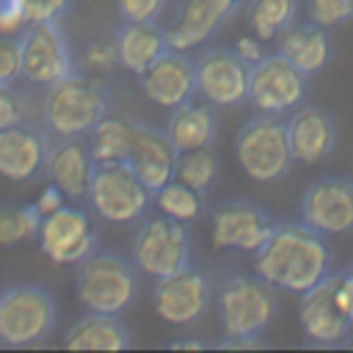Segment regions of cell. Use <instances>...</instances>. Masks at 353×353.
<instances>
[{
  "label": "cell",
  "instance_id": "obj_5",
  "mask_svg": "<svg viewBox=\"0 0 353 353\" xmlns=\"http://www.w3.org/2000/svg\"><path fill=\"white\" fill-rule=\"evenodd\" d=\"M94 215L110 223H135L143 218L152 190L127 160H97L85 193Z\"/></svg>",
  "mask_w": 353,
  "mask_h": 353
},
{
  "label": "cell",
  "instance_id": "obj_18",
  "mask_svg": "<svg viewBox=\"0 0 353 353\" xmlns=\"http://www.w3.org/2000/svg\"><path fill=\"white\" fill-rule=\"evenodd\" d=\"M245 0H182L174 22L165 28L174 50H190L215 36V30L243 6Z\"/></svg>",
  "mask_w": 353,
  "mask_h": 353
},
{
  "label": "cell",
  "instance_id": "obj_43",
  "mask_svg": "<svg viewBox=\"0 0 353 353\" xmlns=\"http://www.w3.org/2000/svg\"><path fill=\"white\" fill-rule=\"evenodd\" d=\"M342 345H345V347H353V328H350V334L342 339Z\"/></svg>",
  "mask_w": 353,
  "mask_h": 353
},
{
  "label": "cell",
  "instance_id": "obj_38",
  "mask_svg": "<svg viewBox=\"0 0 353 353\" xmlns=\"http://www.w3.org/2000/svg\"><path fill=\"white\" fill-rule=\"evenodd\" d=\"M28 25L22 3L19 0H0V33L3 36H17Z\"/></svg>",
  "mask_w": 353,
  "mask_h": 353
},
{
  "label": "cell",
  "instance_id": "obj_1",
  "mask_svg": "<svg viewBox=\"0 0 353 353\" xmlns=\"http://www.w3.org/2000/svg\"><path fill=\"white\" fill-rule=\"evenodd\" d=\"M334 254L325 234L303 221H276L268 240L254 251V270L276 290L306 292L331 273Z\"/></svg>",
  "mask_w": 353,
  "mask_h": 353
},
{
  "label": "cell",
  "instance_id": "obj_44",
  "mask_svg": "<svg viewBox=\"0 0 353 353\" xmlns=\"http://www.w3.org/2000/svg\"><path fill=\"white\" fill-rule=\"evenodd\" d=\"M347 273H353V265H350V268H347Z\"/></svg>",
  "mask_w": 353,
  "mask_h": 353
},
{
  "label": "cell",
  "instance_id": "obj_13",
  "mask_svg": "<svg viewBox=\"0 0 353 353\" xmlns=\"http://www.w3.org/2000/svg\"><path fill=\"white\" fill-rule=\"evenodd\" d=\"M251 63H245L234 47H212L196 61V94L215 108H232L248 99Z\"/></svg>",
  "mask_w": 353,
  "mask_h": 353
},
{
  "label": "cell",
  "instance_id": "obj_9",
  "mask_svg": "<svg viewBox=\"0 0 353 353\" xmlns=\"http://www.w3.org/2000/svg\"><path fill=\"white\" fill-rule=\"evenodd\" d=\"M39 248L55 265H77L97 251L99 234L94 218L80 204H63L41 218Z\"/></svg>",
  "mask_w": 353,
  "mask_h": 353
},
{
  "label": "cell",
  "instance_id": "obj_24",
  "mask_svg": "<svg viewBox=\"0 0 353 353\" xmlns=\"http://www.w3.org/2000/svg\"><path fill=\"white\" fill-rule=\"evenodd\" d=\"M218 132V116L215 105L210 102H185L171 108L165 119V135L176 146V152L185 149H199V146H212Z\"/></svg>",
  "mask_w": 353,
  "mask_h": 353
},
{
  "label": "cell",
  "instance_id": "obj_16",
  "mask_svg": "<svg viewBox=\"0 0 353 353\" xmlns=\"http://www.w3.org/2000/svg\"><path fill=\"white\" fill-rule=\"evenodd\" d=\"M138 80L152 105L171 110L196 97V61H190L185 50L168 47L138 74Z\"/></svg>",
  "mask_w": 353,
  "mask_h": 353
},
{
  "label": "cell",
  "instance_id": "obj_3",
  "mask_svg": "<svg viewBox=\"0 0 353 353\" xmlns=\"http://www.w3.org/2000/svg\"><path fill=\"white\" fill-rule=\"evenodd\" d=\"M141 279L132 259H124L113 251H94L77 262L74 292L83 309L121 314L138 298Z\"/></svg>",
  "mask_w": 353,
  "mask_h": 353
},
{
  "label": "cell",
  "instance_id": "obj_34",
  "mask_svg": "<svg viewBox=\"0 0 353 353\" xmlns=\"http://www.w3.org/2000/svg\"><path fill=\"white\" fill-rule=\"evenodd\" d=\"M83 63H85V69L94 72V74H105V72H110L113 66H119V52H116L113 39H110V41H91V44L83 50Z\"/></svg>",
  "mask_w": 353,
  "mask_h": 353
},
{
  "label": "cell",
  "instance_id": "obj_14",
  "mask_svg": "<svg viewBox=\"0 0 353 353\" xmlns=\"http://www.w3.org/2000/svg\"><path fill=\"white\" fill-rule=\"evenodd\" d=\"M301 221L323 234L353 232V176L325 174L301 196Z\"/></svg>",
  "mask_w": 353,
  "mask_h": 353
},
{
  "label": "cell",
  "instance_id": "obj_35",
  "mask_svg": "<svg viewBox=\"0 0 353 353\" xmlns=\"http://www.w3.org/2000/svg\"><path fill=\"white\" fill-rule=\"evenodd\" d=\"M17 77H22L19 39L0 33V83H14Z\"/></svg>",
  "mask_w": 353,
  "mask_h": 353
},
{
  "label": "cell",
  "instance_id": "obj_12",
  "mask_svg": "<svg viewBox=\"0 0 353 353\" xmlns=\"http://www.w3.org/2000/svg\"><path fill=\"white\" fill-rule=\"evenodd\" d=\"M212 301V281L204 270L188 265L176 273L154 279L152 303L154 312L171 325H190L196 323Z\"/></svg>",
  "mask_w": 353,
  "mask_h": 353
},
{
  "label": "cell",
  "instance_id": "obj_39",
  "mask_svg": "<svg viewBox=\"0 0 353 353\" xmlns=\"http://www.w3.org/2000/svg\"><path fill=\"white\" fill-rule=\"evenodd\" d=\"M66 201H69V199H66V193H63L58 185H52V182H50L47 188H41V193H39V199H36L33 204H36V210H39V212H41V218H44V215L55 212L58 207H63Z\"/></svg>",
  "mask_w": 353,
  "mask_h": 353
},
{
  "label": "cell",
  "instance_id": "obj_36",
  "mask_svg": "<svg viewBox=\"0 0 353 353\" xmlns=\"http://www.w3.org/2000/svg\"><path fill=\"white\" fill-rule=\"evenodd\" d=\"M121 19L127 22H157L165 0H116Z\"/></svg>",
  "mask_w": 353,
  "mask_h": 353
},
{
  "label": "cell",
  "instance_id": "obj_25",
  "mask_svg": "<svg viewBox=\"0 0 353 353\" xmlns=\"http://www.w3.org/2000/svg\"><path fill=\"white\" fill-rule=\"evenodd\" d=\"M130 345L132 336L127 323L121 314L110 312H88L63 336V347L69 350H124Z\"/></svg>",
  "mask_w": 353,
  "mask_h": 353
},
{
  "label": "cell",
  "instance_id": "obj_41",
  "mask_svg": "<svg viewBox=\"0 0 353 353\" xmlns=\"http://www.w3.org/2000/svg\"><path fill=\"white\" fill-rule=\"evenodd\" d=\"M265 41L259 39V36H240L237 41H234V52L245 61V63H256V61H262L265 58V47H262Z\"/></svg>",
  "mask_w": 353,
  "mask_h": 353
},
{
  "label": "cell",
  "instance_id": "obj_21",
  "mask_svg": "<svg viewBox=\"0 0 353 353\" xmlns=\"http://www.w3.org/2000/svg\"><path fill=\"white\" fill-rule=\"evenodd\" d=\"M94 154L88 146V138H58L50 143L47 160H44V174L52 185H58L69 201H83L88 193L91 171H94Z\"/></svg>",
  "mask_w": 353,
  "mask_h": 353
},
{
  "label": "cell",
  "instance_id": "obj_40",
  "mask_svg": "<svg viewBox=\"0 0 353 353\" xmlns=\"http://www.w3.org/2000/svg\"><path fill=\"white\" fill-rule=\"evenodd\" d=\"M336 306L353 323V273H339L336 279Z\"/></svg>",
  "mask_w": 353,
  "mask_h": 353
},
{
  "label": "cell",
  "instance_id": "obj_6",
  "mask_svg": "<svg viewBox=\"0 0 353 353\" xmlns=\"http://www.w3.org/2000/svg\"><path fill=\"white\" fill-rule=\"evenodd\" d=\"M55 298L39 284H11L0 292V345L30 347L39 345L55 325Z\"/></svg>",
  "mask_w": 353,
  "mask_h": 353
},
{
  "label": "cell",
  "instance_id": "obj_22",
  "mask_svg": "<svg viewBox=\"0 0 353 353\" xmlns=\"http://www.w3.org/2000/svg\"><path fill=\"white\" fill-rule=\"evenodd\" d=\"M176 146L168 141L165 130H154L152 124H138L132 149L127 154V163L132 165V171L141 176V182L154 193L157 188H163L168 179H174V168H176Z\"/></svg>",
  "mask_w": 353,
  "mask_h": 353
},
{
  "label": "cell",
  "instance_id": "obj_10",
  "mask_svg": "<svg viewBox=\"0 0 353 353\" xmlns=\"http://www.w3.org/2000/svg\"><path fill=\"white\" fill-rule=\"evenodd\" d=\"M17 39L22 52V80L30 85L44 88L74 72L72 50L58 22H28Z\"/></svg>",
  "mask_w": 353,
  "mask_h": 353
},
{
  "label": "cell",
  "instance_id": "obj_8",
  "mask_svg": "<svg viewBox=\"0 0 353 353\" xmlns=\"http://www.w3.org/2000/svg\"><path fill=\"white\" fill-rule=\"evenodd\" d=\"M132 262L141 273L163 279L190 265V229L185 221L157 215L141 221L132 234Z\"/></svg>",
  "mask_w": 353,
  "mask_h": 353
},
{
  "label": "cell",
  "instance_id": "obj_37",
  "mask_svg": "<svg viewBox=\"0 0 353 353\" xmlns=\"http://www.w3.org/2000/svg\"><path fill=\"white\" fill-rule=\"evenodd\" d=\"M28 22H58L72 0H19Z\"/></svg>",
  "mask_w": 353,
  "mask_h": 353
},
{
  "label": "cell",
  "instance_id": "obj_7",
  "mask_svg": "<svg viewBox=\"0 0 353 353\" xmlns=\"http://www.w3.org/2000/svg\"><path fill=\"white\" fill-rule=\"evenodd\" d=\"M223 334H262L279 312V292L262 276H229L215 298Z\"/></svg>",
  "mask_w": 353,
  "mask_h": 353
},
{
  "label": "cell",
  "instance_id": "obj_31",
  "mask_svg": "<svg viewBox=\"0 0 353 353\" xmlns=\"http://www.w3.org/2000/svg\"><path fill=\"white\" fill-rule=\"evenodd\" d=\"M41 212L36 204H3L0 207V245H19L39 234Z\"/></svg>",
  "mask_w": 353,
  "mask_h": 353
},
{
  "label": "cell",
  "instance_id": "obj_32",
  "mask_svg": "<svg viewBox=\"0 0 353 353\" xmlns=\"http://www.w3.org/2000/svg\"><path fill=\"white\" fill-rule=\"evenodd\" d=\"M353 19V0H309V22L334 28Z\"/></svg>",
  "mask_w": 353,
  "mask_h": 353
},
{
  "label": "cell",
  "instance_id": "obj_23",
  "mask_svg": "<svg viewBox=\"0 0 353 353\" xmlns=\"http://www.w3.org/2000/svg\"><path fill=\"white\" fill-rule=\"evenodd\" d=\"M113 44L119 52V66L132 74H141L157 55H163L171 44L165 28L157 22H121L113 33Z\"/></svg>",
  "mask_w": 353,
  "mask_h": 353
},
{
  "label": "cell",
  "instance_id": "obj_33",
  "mask_svg": "<svg viewBox=\"0 0 353 353\" xmlns=\"http://www.w3.org/2000/svg\"><path fill=\"white\" fill-rule=\"evenodd\" d=\"M25 113H28V102L14 88V83H0V130L25 121Z\"/></svg>",
  "mask_w": 353,
  "mask_h": 353
},
{
  "label": "cell",
  "instance_id": "obj_30",
  "mask_svg": "<svg viewBox=\"0 0 353 353\" xmlns=\"http://www.w3.org/2000/svg\"><path fill=\"white\" fill-rule=\"evenodd\" d=\"M174 176L201 193H207L218 176V154L212 146H199V149H185L176 154V168Z\"/></svg>",
  "mask_w": 353,
  "mask_h": 353
},
{
  "label": "cell",
  "instance_id": "obj_42",
  "mask_svg": "<svg viewBox=\"0 0 353 353\" xmlns=\"http://www.w3.org/2000/svg\"><path fill=\"white\" fill-rule=\"evenodd\" d=\"M171 347H176V350H182V347L199 350V347H204V342H201V339H176V342H171Z\"/></svg>",
  "mask_w": 353,
  "mask_h": 353
},
{
  "label": "cell",
  "instance_id": "obj_27",
  "mask_svg": "<svg viewBox=\"0 0 353 353\" xmlns=\"http://www.w3.org/2000/svg\"><path fill=\"white\" fill-rule=\"evenodd\" d=\"M138 124L141 121L127 116V113L108 110L94 124V130L85 135L94 160H127L132 141H135V132H138Z\"/></svg>",
  "mask_w": 353,
  "mask_h": 353
},
{
  "label": "cell",
  "instance_id": "obj_17",
  "mask_svg": "<svg viewBox=\"0 0 353 353\" xmlns=\"http://www.w3.org/2000/svg\"><path fill=\"white\" fill-rule=\"evenodd\" d=\"M336 279L339 273H328L312 290L301 292L298 320L303 334L317 345H342V339L353 328V323L336 306Z\"/></svg>",
  "mask_w": 353,
  "mask_h": 353
},
{
  "label": "cell",
  "instance_id": "obj_28",
  "mask_svg": "<svg viewBox=\"0 0 353 353\" xmlns=\"http://www.w3.org/2000/svg\"><path fill=\"white\" fill-rule=\"evenodd\" d=\"M298 0H245V22L262 41L276 39L295 22Z\"/></svg>",
  "mask_w": 353,
  "mask_h": 353
},
{
  "label": "cell",
  "instance_id": "obj_20",
  "mask_svg": "<svg viewBox=\"0 0 353 353\" xmlns=\"http://www.w3.org/2000/svg\"><path fill=\"white\" fill-rule=\"evenodd\" d=\"M287 135L295 163H320L336 143V121L323 105H298L287 119Z\"/></svg>",
  "mask_w": 353,
  "mask_h": 353
},
{
  "label": "cell",
  "instance_id": "obj_26",
  "mask_svg": "<svg viewBox=\"0 0 353 353\" xmlns=\"http://www.w3.org/2000/svg\"><path fill=\"white\" fill-rule=\"evenodd\" d=\"M276 52L290 58L306 74H314L331 58V36L325 33V28H320L314 22H306V25L292 22L287 30H281L276 36Z\"/></svg>",
  "mask_w": 353,
  "mask_h": 353
},
{
  "label": "cell",
  "instance_id": "obj_29",
  "mask_svg": "<svg viewBox=\"0 0 353 353\" xmlns=\"http://www.w3.org/2000/svg\"><path fill=\"white\" fill-rule=\"evenodd\" d=\"M152 199H154V204H157V210L163 215L185 221V223L196 221L204 212V193L190 188V185H185V182H179L176 176L168 179L163 188H157L152 193Z\"/></svg>",
  "mask_w": 353,
  "mask_h": 353
},
{
  "label": "cell",
  "instance_id": "obj_11",
  "mask_svg": "<svg viewBox=\"0 0 353 353\" xmlns=\"http://www.w3.org/2000/svg\"><path fill=\"white\" fill-rule=\"evenodd\" d=\"M309 74L298 69L281 52L265 55L251 66L248 77V102L262 113H287L295 110L306 97Z\"/></svg>",
  "mask_w": 353,
  "mask_h": 353
},
{
  "label": "cell",
  "instance_id": "obj_4",
  "mask_svg": "<svg viewBox=\"0 0 353 353\" xmlns=\"http://www.w3.org/2000/svg\"><path fill=\"white\" fill-rule=\"evenodd\" d=\"M234 154L245 176L259 185L279 182L292 168L295 157L290 149L287 121L279 113H256L251 116L234 138Z\"/></svg>",
  "mask_w": 353,
  "mask_h": 353
},
{
  "label": "cell",
  "instance_id": "obj_15",
  "mask_svg": "<svg viewBox=\"0 0 353 353\" xmlns=\"http://www.w3.org/2000/svg\"><path fill=\"white\" fill-rule=\"evenodd\" d=\"M273 226L276 221L265 207L248 199H232L212 210L210 237L215 248H237L254 254L268 240Z\"/></svg>",
  "mask_w": 353,
  "mask_h": 353
},
{
  "label": "cell",
  "instance_id": "obj_2",
  "mask_svg": "<svg viewBox=\"0 0 353 353\" xmlns=\"http://www.w3.org/2000/svg\"><path fill=\"white\" fill-rule=\"evenodd\" d=\"M110 110L105 83L94 74L69 72L66 77L44 85L41 119L55 138H80Z\"/></svg>",
  "mask_w": 353,
  "mask_h": 353
},
{
  "label": "cell",
  "instance_id": "obj_19",
  "mask_svg": "<svg viewBox=\"0 0 353 353\" xmlns=\"http://www.w3.org/2000/svg\"><path fill=\"white\" fill-rule=\"evenodd\" d=\"M47 152V135L28 121L0 130V176L8 182L33 179L39 171H44Z\"/></svg>",
  "mask_w": 353,
  "mask_h": 353
}]
</instances>
